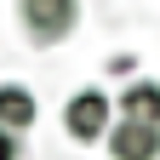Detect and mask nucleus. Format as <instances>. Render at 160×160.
Returning <instances> with one entry per match:
<instances>
[{"label": "nucleus", "instance_id": "f257e3e1", "mask_svg": "<svg viewBox=\"0 0 160 160\" xmlns=\"http://www.w3.org/2000/svg\"><path fill=\"white\" fill-rule=\"evenodd\" d=\"M17 17L34 46H63L80 29V0H17Z\"/></svg>", "mask_w": 160, "mask_h": 160}, {"label": "nucleus", "instance_id": "f03ea898", "mask_svg": "<svg viewBox=\"0 0 160 160\" xmlns=\"http://www.w3.org/2000/svg\"><path fill=\"white\" fill-rule=\"evenodd\" d=\"M114 97L109 92H97V86H86V92H74L69 97V103H63V132L74 137V143H103V137H109V126H114Z\"/></svg>", "mask_w": 160, "mask_h": 160}, {"label": "nucleus", "instance_id": "7ed1b4c3", "mask_svg": "<svg viewBox=\"0 0 160 160\" xmlns=\"http://www.w3.org/2000/svg\"><path fill=\"white\" fill-rule=\"evenodd\" d=\"M109 154L114 160H160V126H149V120H126L120 114L109 126Z\"/></svg>", "mask_w": 160, "mask_h": 160}, {"label": "nucleus", "instance_id": "20e7f679", "mask_svg": "<svg viewBox=\"0 0 160 160\" xmlns=\"http://www.w3.org/2000/svg\"><path fill=\"white\" fill-rule=\"evenodd\" d=\"M34 120H40L34 92H29V86H17V80H6V86H0V126H12V132H29Z\"/></svg>", "mask_w": 160, "mask_h": 160}, {"label": "nucleus", "instance_id": "39448f33", "mask_svg": "<svg viewBox=\"0 0 160 160\" xmlns=\"http://www.w3.org/2000/svg\"><path fill=\"white\" fill-rule=\"evenodd\" d=\"M126 120H149V126H160V80H126V92H120L114 103Z\"/></svg>", "mask_w": 160, "mask_h": 160}, {"label": "nucleus", "instance_id": "423d86ee", "mask_svg": "<svg viewBox=\"0 0 160 160\" xmlns=\"http://www.w3.org/2000/svg\"><path fill=\"white\" fill-rule=\"evenodd\" d=\"M109 74H126V80H132V74H137V57H126V52L109 57Z\"/></svg>", "mask_w": 160, "mask_h": 160}, {"label": "nucleus", "instance_id": "0eeeda50", "mask_svg": "<svg viewBox=\"0 0 160 160\" xmlns=\"http://www.w3.org/2000/svg\"><path fill=\"white\" fill-rule=\"evenodd\" d=\"M0 160H17V132L0 126Z\"/></svg>", "mask_w": 160, "mask_h": 160}]
</instances>
